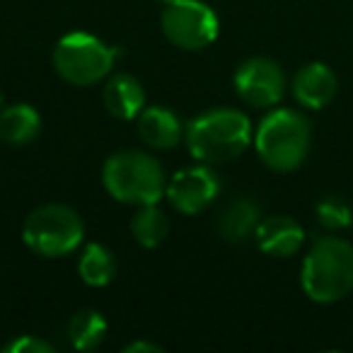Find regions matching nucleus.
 I'll list each match as a JSON object with an SVG mask.
<instances>
[{"instance_id":"f257e3e1","label":"nucleus","mask_w":353,"mask_h":353,"mask_svg":"<svg viewBox=\"0 0 353 353\" xmlns=\"http://www.w3.org/2000/svg\"><path fill=\"white\" fill-rule=\"evenodd\" d=\"M303 293L312 303L332 305L353 290V245L343 237H319L312 242L300 269Z\"/></svg>"},{"instance_id":"f03ea898","label":"nucleus","mask_w":353,"mask_h":353,"mask_svg":"<svg viewBox=\"0 0 353 353\" xmlns=\"http://www.w3.org/2000/svg\"><path fill=\"white\" fill-rule=\"evenodd\" d=\"M254 141L247 114L237 109H211L187 126V148L203 165H223L250 148Z\"/></svg>"},{"instance_id":"7ed1b4c3","label":"nucleus","mask_w":353,"mask_h":353,"mask_svg":"<svg viewBox=\"0 0 353 353\" xmlns=\"http://www.w3.org/2000/svg\"><path fill=\"white\" fill-rule=\"evenodd\" d=\"M312 145L310 121L295 109L279 107L261 119L254 133L259 160L274 172H293L307 160Z\"/></svg>"},{"instance_id":"20e7f679","label":"nucleus","mask_w":353,"mask_h":353,"mask_svg":"<svg viewBox=\"0 0 353 353\" xmlns=\"http://www.w3.org/2000/svg\"><path fill=\"white\" fill-rule=\"evenodd\" d=\"M102 182L112 199L138 208L157 203L167 192L162 165L143 150H121L107 157Z\"/></svg>"},{"instance_id":"39448f33","label":"nucleus","mask_w":353,"mask_h":353,"mask_svg":"<svg viewBox=\"0 0 353 353\" xmlns=\"http://www.w3.org/2000/svg\"><path fill=\"white\" fill-rule=\"evenodd\" d=\"M85 225L78 211L63 203H46L32 211L22 225V240L34 254L56 259L80 247Z\"/></svg>"},{"instance_id":"423d86ee","label":"nucleus","mask_w":353,"mask_h":353,"mask_svg":"<svg viewBox=\"0 0 353 353\" xmlns=\"http://www.w3.org/2000/svg\"><path fill=\"white\" fill-rule=\"evenodd\" d=\"M117 51L88 32H70L61 37L54 49V68L65 83L75 88H90L109 78Z\"/></svg>"},{"instance_id":"0eeeda50","label":"nucleus","mask_w":353,"mask_h":353,"mask_svg":"<svg viewBox=\"0 0 353 353\" xmlns=\"http://www.w3.org/2000/svg\"><path fill=\"white\" fill-rule=\"evenodd\" d=\"M162 32L184 51H201L218 39V17L201 0H167L162 10Z\"/></svg>"},{"instance_id":"6e6552de","label":"nucleus","mask_w":353,"mask_h":353,"mask_svg":"<svg viewBox=\"0 0 353 353\" xmlns=\"http://www.w3.org/2000/svg\"><path fill=\"white\" fill-rule=\"evenodd\" d=\"M235 92L256 109H271L285 97L288 80L276 61L254 56L235 70Z\"/></svg>"},{"instance_id":"1a4fd4ad","label":"nucleus","mask_w":353,"mask_h":353,"mask_svg":"<svg viewBox=\"0 0 353 353\" xmlns=\"http://www.w3.org/2000/svg\"><path fill=\"white\" fill-rule=\"evenodd\" d=\"M221 194V179L211 165H194L179 170L167 184L165 196L184 216H196L206 211Z\"/></svg>"},{"instance_id":"9d476101","label":"nucleus","mask_w":353,"mask_h":353,"mask_svg":"<svg viewBox=\"0 0 353 353\" xmlns=\"http://www.w3.org/2000/svg\"><path fill=\"white\" fill-rule=\"evenodd\" d=\"M290 92H293L295 102L305 109H312V112H319V109L329 107L334 102L339 92V78L327 63H319V61H312V63H305L298 73L290 80Z\"/></svg>"},{"instance_id":"9b49d317","label":"nucleus","mask_w":353,"mask_h":353,"mask_svg":"<svg viewBox=\"0 0 353 353\" xmlns=\"http://www.w3.org/2000/svg\"><path fill=\"white\" fill-rule=\"evenodd\" d=\"M254 240L264 254L288 259L305 245V228L290 216H271L259 223Z\"/></svg>"},{"instance_id":"f8f14e48","label":"nucleus","mask_w":353,"mask_h":353,"mask_svg":"<svg viewBox=\"0 0 353 353\" xmlns=\"http://www.w3.org/2000/svg\"><path fill=\"white\" fill-rule=\"evenodd\" d=\"M102 97H104L107 112L112 114V117L121 119V121L138 119V114L145 109V90H143V85L128 73L109 75Z\"/></svg>"},{"instance_id":"ddd939ff","label":"nucleus","mask_w":353,"mask_h":353,"mask_svg":"<svg viewBox=\"0 0 353 353\" xmlns=\"http://www.w3.org/2000/svg\"><path fill=\"white\" fill-rule=\"evenodd\" d=\"M138 136L152 150H170L182 141V121L165 107H145L138 114Z\"/></svg>"},{"instance_id":"4468645a","label":"nucleus","mask_w":353,"mask_h":353,"mask_svg":"<svg viewBox=\"0 0 353 353\" xmlns=\"http://www.w3.org/2000/svg\"><path fill=\"white\" fill-rule=\"evenodd\" d=\"M261 223V211L252 199H237L232 201L218 218V232L230 245H242L254 237Z\"/></svg>"},{"instance_id":"2eb2a0df","label":"nucleus","mask_w":353,"mask_h":353,"mask_svg":"<svg viewBox=\"0 0 353 353\" xmlns=\"http://www.w3.org/2000/svg\"><path fill=\"white\" fill-rule=\"evenodd\" d=\"M41 131V117L30 104H12L0 112V141L8 145H27Z\"/></svg>"},{"instance_id":"dca6fc26","label":"nucleus","mask_w":353,"mask_h":353,"mask_svg":"<svg viewBox=\"0 0 353 353\" xmlns=\"http://www.w3.org/2000/svg\"><path fill=\"white\" fill-rule=\"evenodd\" d=\"M65 334H68V343L75 351H92L104 341L107 319L97 310H83V312L70 317Z\"/></svg>"},{"instance_id":"f3484780","label":"nucleus","mask_w":353,"mask_h":353,"mask_svg":"<svg viewBox=\"0 0 353 353\" xmlns=\"http://www.w3.org/2000/svg\"><path fill=\"white\" fill-rule=\"evenodd\" d=\"M78 274L80 279L85 281L92 288H102V285H109L117 276V261H114V254L107 250L104 245H88L78 261Z\"/></svg>"},{"instance_id":"a211bd4d","label":"nucleus","mask_w":353,"mask_h":353,"mask_svg":"<svg viewBox=\"0 0 353 353\" xmlns=\"http://www.w3.org/2000/svg\"><path fill=\"white\" fill-rule=\"evenodd\" d=\"M131 232L138 245L145 247V250L160 247L167 240V232H170V218L157 208V203L141 206V211L131 221Z\"/></svg>"},{"instance_id":"6ab92c4d","label":"nucleus","mask_w":353,"mask_h":353,"mask_svg":"<svg viewBox=\"0 0 353 353\" xmlns=\"http://www.w3.org/2000/svg\"><path fill=\"white\" fill-rule=\"evenodd\" d=\"M314 216L324 230H346L353 225V208L341 196H324L314 206Z\"/></svg>"},{"instance_id":"aec40b11","label":"nucleus","mask_w":353,"mask_h":353,"mask_svg":"<svg viewBox=\"0 0 353 353\" xmlns=\"http://www.w3.org/2000/svg\"><path fill=\"white\" fill-rule=\"evenodd\" d=\"M51 351H54L51 343L41 341L37 336H20L6 346V353H51Z\"/></svg>"},{"instance_id":"412c9836","label":"nucleus","mask_w":353,"mask_h":353,"mask_svg":"<svg viewBox=\"0 0 353 353\" xmlns=\"http://www.w3.org/2000/svg\"><path fill=\"white\" fill-rule=\"evenodd\" d=\"M126 353H138V351H148V353H160L162 348L160 346H155V343H150V341H133V343H128L126 348H123Z\"/></svg>"},{"instance_id":"4be33fe9","label":"nucleus","mask_w":353,"mask_h":353,"mask_svg":"<svg viewBox=\"0 0 353 353\" xmlns=\"http://www.w3.org/2000/svg\"><path fill=\"white\" fill-rule=\"evenodd\" d=\"M165 3H167V0H165Z\"/></svg>"}]
</instances>
